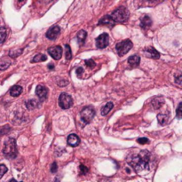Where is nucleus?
<instances>
[{
    "mask_svg": "<svg viewBox=\"0 0 182 182\" xmlns=\"http://www.w3.org/2000/svg\"><path fill=\"white\" fill-rule=\"evenodd\" d=\"M9 66H10V62L0 63V70H6L7 69H8Z\"/></svg>",
    "mask_w": 182,
    "mask_h": 182,
    "instance_id": "nucleus-30",
    "label": "nucleus"
},
{
    "mask_svg": "<svg viewBox=\"0 0 182 182\" xmlns=\"http://www.w3.org/2000/svg\"><path fill=\"white\" fill-rule=\"evenodd\" d=\"M87 37V33L85 30H80V31L77 33L76 35V38H77V42L79 45H83L85 42V39Z\"/></svg>",
    "mask_w": 182,
    "mask_h": 182,
    "instance_id": "nucleus-16",
    "label": "nucleus"
},
{
    "mask_svg": "<svg viewBox=\"0 0 182 182\" xmlns=\"http://www.w3.org/2000/svg\"><path fill=\"white\" fill-rule=\"evenodd\" d=\"M7 38V30L5 27H0V44H3Z\"/></svg>",
    "mask_w": 182,
    "mask_h": 182,
    "instance_id": "nucleus-23",
    "label": "nucleus"
},
{
    "mask_svg": "<svg viewBox=\"0 0 182 182\" xmlns=\"http://www.w3.org/2000/svg\"><path fill=\"white\" fill-rule=\"evenodd\" d=\"M110 16L115 20V22L123 23V22H125L126 20L129 19L130 13L125 7H120L117 9H116L113 13H111Z\"/></svg>",
    "mask_w": 182,
    "mask_h": 182,
    "instance_id": "nucleus-3",
    "label": "nucleus"
},
{
    "mask_svg": "<svg viewBox=\"0 0 182 182\" xmlns=\"http://www.w3.org/2000/svg\"><path fill=\"white\" fill-rule=\"evenodd\" d=\"M47 60V56L44 55V54H42V53H38L36 56L34 57L31 60L32 63H36V62H41V61H44Z\"/></svg>",
    "mask_w": 182,
    "mask_h": 182,
    "instance_id": "nucleus-22",
    "label": "nucleus"
},
{
    "mask_svg": "<svg viewBox=\"0 0 182 182\" xmlns=\"http://www.w3.org/2000/svg\"><path fill=\"white\" fill-rule=\"evenodd\" d=\"M48 68H49V69H51V70H52V69H54V65H52V64H49V65H48Z\"/></svg>",
    "mask_w": 182,
    "mask_h": 182,
    "instance_id": "nucleus-35",
    "label": "nucleus"
},
{
    "mask_svg": "<svg viewBox=\"0 0 182 182\" xmlns=\"http://www.w3.org/2000/svg\"><path fill=\"white\" fill-rule=\"evenodd\" d=\"M182 103L181 102H180L179 103V106H178V108H177V117L179 118V119H181L182 117Z\"/></svg>",
    "mask_w": 182,
    "mask_h": 182,
    "instance_id": "nucleus-27",
    "label": "nucleus"
},
{
    "mask_svg": "<svg viewBox=\"0 0 182 182\" xmlns=\"http://www.w3.org/2000/svg\"><path fill=\"white\" fill-rule=\"evenodd\" d=\"M59 105L62 109H69L73 105V100L71 96L66 93H62L59 97Z\"/></svg>",
    "mask_w": 182,
    "mask_h": 182,
    "instance_id": "nucleus-6",
    "label": "nucleus"
},
{
    "mask_svg": "<svg viewBox=\"0 0 182 182\" xmlns=\"http://www.w3.org/2000/svg\"><path fill=\"white\" fill-rule=\"evenodd\" d=\"M22 51L23 49H13V50H11L9 52V55L12 58H16L22 53Z\"/></svg>",
    "mask_w": 182,
    "mask_h": 182,
    "instance_id": "nucleus-25",
    "label": "nucleus"
},
{
    "mask_svg": "<svg viewBox=\"0 0 182 182\" xmlns=\"http://www.w3.org/2000/svg\"><path fill=\"white\" fill-rule=\"evenodd\" d=\"M38 107V101L36 100H30L26 102V107L29 109V110H33L35 109L36 107Z\"/></svg>",
    "mask_w": 182,
    "mask_h": 182,
    "instance_id": "nucleus-21",
    "label": "nucleus"
},
{
    "mask_svg": "<svg viewBox=\"0 0 182 182\" xmlns=\"http://www.w3.org/2000/svg\"><path fill=\"white\" fill-rule=\"evenodd\" d=\"M22 93V87L20 85H13V87L10 89V94L12 97H18Z\"/></svg>",
    "mask_w": 182,
    "mask_h": 182,
    "instance_id": "nucleus-18",
    "label": "nucleus"
},
{
    "mask_svg": "<svg viewBox=\"0 0 182 182\" xmlns=\"http://www.w3.org/2000/svg\"><path fill=\"white\" fill-rule=\"evenodd\" d=\"M114 104L112 102H108L104 107L101 108V115L102 116H107V114L111 111V109L113 108Z\"/></svg>",
    "mask_w": 182,
    "mask_h": 182,
    "instance_id": "nucleus-20",
    "label": "nucleus"
},
{
    "mask_svg": "<svg viewBox=\"0 0 182 182\" xmlns=\"http://www.w3.org/2000/svg\"><path fill=\"white\" fill-rule=\"evenodd\" d=\"M132 46L133 44H132V41L130 39H126V40H123L119 43H117L116 45V49L119 56H124L132 49Z\"/></svg>",
    "mask_w": 182,
    "mask_h": 182,
    "instance_id": "nucleus-4",
    "label": "nucleus"
},
{
    "mask_svg": "<svg viewBox=\"0 0 182 182\" xmlns=\"http://www.w3.org/2000/svg\"><path fill=\"white\" fill-rule=\"evenodd\" d=\"M83 73H84V69H82V68H78V69H76V74H77V75L79 77H81V75Z\"/></svg>",
    "mask_w": 182,
    "mask_h": 182,
    "instance_id": "nucleus-34",
    "label": "nucleus"
},
{
    "mask_svg": "<svg viewBox=\"0 0 182 182\" xmlns=\"http://www.w3.org/2000/svg\"><path fill=\"white\" fill-rule=\"evenodd\" d=\"M67 142H68V144L70 147H77L78 145L80 144V139H79V137L76 134L72 133V134H70L69 137H68Z\"/></svg>",
    "mask_w": 182,
    "mask_h": 182,
    "instance_id": "nucleus-13",
    "label": "nucleus"
},
{
    "mask_svg": "<svg viewBox=\"0 0 182 182\" xmlns=\"http://www.w3.org/2000/svg\"><path fill=\"white\" fill-rule=\"evenodd\" d=\"M81 119L85 124H90L95 116V110L92 106L84 107L81 110Z\"/></svg>",
    "mask_w": 182,
    "mask_h": 182,
    "instance_id": "nucleus-5",
    "label": "nucleus"
},
{
    "mask_svg": "<svg viewBox=\"0 0 182 182\" xmlns=\"http://www.w3.org/2000/svg\"><path fill=\"white\" fill-rule=\"evenodd\" d=\"M99 25H104L107 26L108 28H113L114 26L116 25V22L110 15H105L100 20Z\"/></svg>",
    "mask_w": 182,
    "mask_h": 182,
    "instance_id": "nucleus-11",
    "label": "nucleus"
},
{
    "mask_svg": "<svg viewBox=\"0 0 182 182\" xmlns=\"http://www.w3.org/2000/svg\"><path fill=\"white\" fill-rule=\"evenodd\" d=\"M36 94L39 98L40 101H45L46 98H47V94H48V89L44 87V85L39 84L36 88Z\"/></svg>",
    "mask_w": 182,
    "mask_h": 182,
    "instance_id": "nucleus-9",
    "label": "nucleus"
},
{
    "mask_svg": "<svg viewBox=\"0 0 182 182\" xmlns=\"http://www.w3.org/2000/svg\"><path fill=\"white\" fill-rule=\"evenodd\" d=\"M48 53L50 54L52 58H53L56 61H59L62 56V48L60 45L52 46L48 49Z\"/></svg>",
    "mask_w": 182,
    "mask_h": 182,
    "instance_id": "nucleus-8",
    "label": "nucleus"
},
{
    "mask_svg": "<svg viewBox=\"0 0 182 182\" xmlns=\"http://www.w3.org/2000/svg\"><path fill=\"white\" fill-rule=\"evenodd\" d=\"M145 55L148 58H151V59H154V60H157L160 58V53L157 52L154 47H147L146 49L144 50Z\"/></svg>",
    "mask_w": 182,
    "mask_h": 182,
    "instance_id": "nucleus-12",
    "label": "nucleus"
},
{
    "mask_svg": "<svg viewBox=\"0 0 182 182\" xmlns=\"http://www.w3.org/2000/svg\"><path fill=\"white\" fill-rule=\"evenodd\" d=\"M139 62H140V57L139 55H132L128 58V63L130 64L131 67L136 68L139 65Z\"/></svg>",
    "mask_w": 182,
    "mask_h": 182,
    "instance_id": "nucleus-14",
    "label": "nucleus"
},
{
    "mask_svg": "<svg viewBox=\"0 0 182 182\" xmlns=\"http://www.w3.org/2000/svg\"><path fill=\"white\" fill-rule=\"evenodd\" d=\"M151 25H152V20H151L150 17L148 16V15L144 16V17L141 19V20H140V27H141L142 29H148V28H149Z\"/></svg>",
    "mask_w": 182,
    "mask_h": 182,
    "instance_id": "nucleus-17",
    "label": "nucleus"
},
{
    "mask_svg": "<svg viewBox=\"0 0 182 182\" xmlns=\"http://www.w3.org/2000/svg\"><path fill=\"white\" fill-rule=\"evenodd\" d=\"M3 153H4V156L8 159H14L17 157L18 151H17V147H16V141L14 139L9 138L5 141Z\"/></svg>",
    "mask_w": 182,
    "mask_h": 182,
    "instance_id": "nucleus-2",
    "label": "nucleus"
},
{
    "mask_svg": "<svg viewBox=\"0 0 182 182\" xmlns=\"http://www.w3.org/2000/svg\"><path fill=\"white\" fill-rule=\"evenodd\" d=\"M127 163L136 172H141L150 167L151 154L149 151L141 150L137 154H130L127 157Z\"/></svg>",
    "mask_w": 182,
    "mask_h": 182,
    "instance_id": "nucleus-1",
    "label": "nucleus"
},
{
    "mask_svg": "<svg viewBox=\"0 0 182 182\" xmlns=\"http://www.w3.org/2000/svg\"><path fill=\"white\" fill-rule=\"evenodd\" d=\"M175 83H177L178 84H181V75H178L175 77Z\"/></svg>",
    "mask_w": 182,
    "mask_h": 182,
    "instance_id": "nucleus-33",
    "label": "nucleus"
},
{
    "mask_svg": "<svg viewBox=\"0 0 182 182\" xmlns=\"http://www.w3.org/2000/svg\"><path fill=\"white\" fill-rule=\"evenodd\" d=\"M23 1H25V0H19V2H23Z\"/></svg>",
    "mask_w": 182,
    "mask_h": 182,
    "instance_id": "nucleus-36",
    "label": "nucleus"
},
{
    "mask_svg": "<svg viewBox=\"0 0 182 182\" xmlns=\"http://www.w3.org/2000/svg\"><path fill=\"white\" fill-rule=\"evenodd\" d=\"M164 103V100L163 97H156L153 101H152V107L155 109H159L162 107Z\"/></svg>",
    "mask_w": 182,
    "mask_h": 182,
    "instance_id": "nucleus-15",
    "label": "nucleus"
},
{
    "mask_svg": "<svg viewBox=\"0 0 182 182\" xmlns=\"http://www.w3.org/2000/svg\"><path fill=\"white\" fill-rule=\"evenodd\" d=\"M58 170V165H57V163H52V166H51V172L52 173H55Z\"/></svg>",
    "mask_w": 182,
    "mask_h": 182,
    "instance_id": "nucleus-32",
    "label": "nucleus"
},
{
    "mask_svg": "<svg viewBox=\"0 0 182 182\" xmlns=\"http://www.w3.org/2000/svg\"><path fill=\"white\" fill-rule=\"evenodd\" d=\"M60 32H61V28L59 26H53L48 30V31L46 33V38L50 40H54L60 35Z\"/></svg>",
    "mask_w": 182,
    "mask_h": 182,
    "instance_id": "nucleus-10",
    "label": "nucleus"
},
{
    "mask_svg": "<svg viewBox=\"0 0 182 182\" xmlns=\"http://www.w3.org/2000/svg\"><path fill=\"white\" fill-rule=\"evenodd\" d=\"M79 170H80V174H83V175H85L89 172V169L87 167L84 165H82V164L79 166Z\"/></svg>",
    "mask_w": 182,
    "mask_h": 182,
    "instance_id": "nucleus-29",
    "label": "nucleus"
},
{
    "mask_svg": "<svg viewBox=\"0 0 182 182\" xmlns=\"http://www.w3.org/2000/svg\"><path fill=\"white\" fill-rule=\"evenodd\" d=\"M7 167L5 164H0V179L7 172Z\"/></svg>",
    "mask_w": 182,
    "mask_h": 182,
    "instance_id": "nucleus-26",
    "label": "nucleus"
},
{
    "mask_svg": "<svg viewBox=\"0 0 182 182\" xmlns=\"http://www.w3.org/2000/svg\"><path fill=\"white\" fill-rule=\"evenodd\" d=\"M65 55H66V60L70 61L72 59V52H71V48L69 44L65 45Z\"/></svg>",
    "mask_w": 182,
    "mask_h": 182,
    "instance_id": "nucleus-24",
    "label": "nucleus"
},
{
    "mask_svg": "<svg viewBox=\"0 0 182 182\" xmlns=\"http://www.w3.org/2000/svg\"><path fill=\"white\" fill-rule=\"evenodd\" d=\"M85 64H86V66L89 67L90 69H93L95 66H96V63L93 61V60H92V59H90V60H86L85 61Z\"/></svg>",
    "mask_w": 182,
    "mask_h": 182,
    "instance_id": "nucleus-28",
    "label": "nucleus"
},
{
    "mask_svg": "<svg viewBox=\"0 0 182 182\" xmlns=\"http://www.w3.org/2000/svg\"><path fill=\"white\" fill-rule=\"evenodd\" d=\"M137 141H138V143H139V144H147V143H149L148 139L147 138H139L137 139Z\"/></svg>",
    "mask_w": 182,
    "mask_h": 182,
    "instance_id": "nucleus-31",
    "label": "nucleus"
},
{
    "mask_svg": "<svg viewBox=\"0 0 182 182\" xmlns=\"http://www.w3.org/2000/svg\"><path fill=\"white\" fill-rule=\"evenodd\" d=\"M169 120V116L166 114H158L157 115V121L159 123V125H164L168 123Z\"/></svg>",
    "mask_w": 182,
    "mask_h": 182,
    "instance_id": "nucleus-19",
    "label": "nucleus"
},
{
    "mask_svg": "<svg viewBox=\"0 0 182 182\" xmlns=\"http://www.w3.org/2000/svg\"><path fill=\"white\" fill-rule=\"evenodd\" d=\"M108 43H109V37L107 33H103L96 38V46L99 49L106 48L108 45Z\"/></svg>",
    "mask_w": 182,
    "mask_h": 182,
    "instance_id": "nucleus-7",
    "label": "nucleus"
}]
</instances>
